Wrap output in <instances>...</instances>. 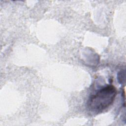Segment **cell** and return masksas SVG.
Wrapping results in <instances>:
<instances>
[{"instance_id": "cell-1", "label": "cell", "mask_w": 126, "mask_h": 126, "mask_svg": "<svg viewBox=\"0 0 126 126\" xmlns=\"http://www.w3.org/2000/svg\"><path fill=\"white\" fill-rule=\"evenodd\" d=\"M117 93L113 85L103 87L90 97L87 104L88 109L95 114L102 112L113 103Z\"/></svg>"}]
</instances>
